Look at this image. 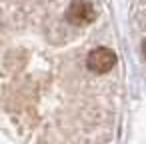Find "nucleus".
<instances>
[{
    "mask_svg": "<svg viewBox=\"0 0 146 144\" xmlns=\"http://www.w3.org/2000/svg\"><path fill=\"white\" fill-rule=\"evenodd\" d=\"M114 64H116V54L106 46H98V48L90 50V54L86 58V66L94 74H106L114 68Z\"/></svg>",
    "mask_w": 146,
    "mask_h": 144,
    "instance_id": "obj_1",
    "label": "nucleus"
},
{
    "mask_svg": "<svg viewBox=\"0 0 146 144\" xmlns=\"http://www.w3.org/2000/svg\"><path fill=\"white\" fill-rule=\"evenodd\" d=\"M94 18H96V10L88 0H74L66 10V20L74 26H86L94 22Z\"/></svg>",
    "mask_w": 146,
    "mask_h": 144,
    "instance_id": "obj_2",
    "label": "nucleus"
},
{
    "mask_svg": "<svg viewBox=\"0 0 146 144\" xmlns=\"http://www.w3.org/2000/svg\"><path fill=\"white\" fill-rule=\"evenodd\" d=\"M142 54H144V60H146V38H144V42H142Z\"/></svg>",
    "mask_w": 146,
    "mask_h": 144,
    "instance_id": "obj_3",
    "label": "nucleus"
}]
</instances>
